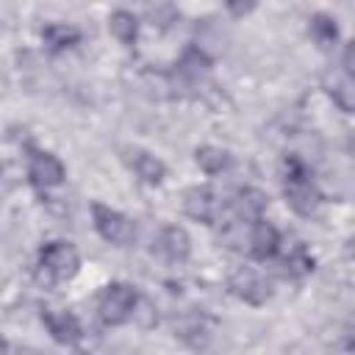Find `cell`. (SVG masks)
I'll return each mask as SVG.
<instances>
[{
	"label": "cell",
	"mask_w": 355,
	"mask_h": 355,
	"mask_svg": "<svg viewBox=\"0 0 355 355\" xmlns=\"http://www.w3.org/2000/svg\"><path fill=\"white\" fill-rule=\"evenodd\" d=\"M227 288H230L233 297H239L250 305H263L272 297V283L266 280V275H261L252 266L233 269V275L227 277Z\"/></svg>",
	"instance_id": "cell-5"
},
{
	"label": "cell",
	"mask_w": 355,
	"mask_h": 355,
	"mask_svg": "<svg viewBox=\"0 0 355 355\" xmlns=\"http://www.w3.org/2000/svg\"><path fill=\"white\" fill-rule=\"evenodd\" d=\"M311 36H313L322 47H330V44L336 42V36H338L336 22H333L330 17H324V14H316V17L311 19Z\"/></svg>",
	"instance_id": "cell-18"
},
{
	"label": "cell",
	"mask_w": 355,
	"mask_h": 355,
	"mask_svg": "<svg viewBox=\"0 0 355 355\" xmlns=\"http://www.w3.org/2000/svg\"><path fill=\"white\" fill-rule=\"evenodd\" d=\"M183 211H186V216H191L194 222L211 225V222L216 219L219 202H216V197H214L211 189H200V186H194V189H189V191L183 194Z\"/></svg>",
	"instance_id": "cell-9"
},
{
	"label": "cell",
	"mask_w": 355,
	"mask_h": 355,
	"mask_svg": "<svg viewBox=\"0 0 355 355\" xmlns=\"http://www.w3.org/2000/svg\"><path fill=\"white\" fill-rule=\"evenodd\" d=\"M225 6L230 8V14L244 17V14H250L255 8V0H225Z\"/></svg>",
	"instance_id": "cell-20"
},
{
	"label": "cell",
	"mask_w": 355,
	"mask_h": 355,
	"mask_svg": "<svg viewBox=\"0 0 355 355\" xmlns=\"http://www.w3.org/2000/svg\"><path fill=\"white\" fill-rule=\"evenodd\" d=\"M3 347H6V344H3V338H0V349H3Z\"/></svg>",
	"instance_id": "cell-21"
},
{
	"label": "cell",
	"mask_w": 355,
	"mask_h": 355,
	"mask_svg": "<svg viewBox=\"0 0 355 355\" xmlns=\"http://www.w3.org/2000/svg\"><path fill=\"white\" fill-rule=\"evenodd\" d=\"M92 219H94L97 233H100L108 244H116V247L133 244V239H136V225H133L125 214H119V211H114V208H108V205H103V202H94V205H92Z\"/></svg>",
	"instance_id": "cell-4"
},
{
	"label": "cell",
	"mask_w": 355,
	"mask_h": 355,
	"mask_svg": "<svg viewBox=\"0 0 355 355\" xmlns=\"http://www.w3.org/2000/svg\"><path fill=\"white\" fill-rule=\"evenodd\" d=\"M42 322L47 327V333L58 341V344H75L80 338V324L78 319L69 313V311H55V308H47L42 313Z\"/></svg>",
	"instance_id": "cell-10"
},
{
	"label": "cell",
	"mask_w": 355,
	"mask_h": 355,
	"mask_svg": "<svg viewBox=\"0 0 355 355\" xmlns=\"http://www.w3.org/2000/svg\"><path fill=\"white\" fill-rule=\"evenodd\" d=\"M42 39L50 50H67L80 39V31L72 25H64V22H50V25H44Z\"/></svg>",
	"instance_id": "cell-13"
},
{
	"label": "cell",
	"mask_w": 355,
	"mask_h": 355,
	"mask_svg": "<svg viewBox=\"0 0 355 355\" xmlns=\"http://www.w3.org/2000/svg\"><path fill=\"white\" fill-rule=\"evenodd\" d=\"M205 69H208V58L197 47H189L180 58V72H186L189 78H200Z\"/></svg>",
	"instance_id": "cell-19"
},
{
	"label": "cell",
	"mask_w": 355,
	"mask_h": 355,
	"mask_svg": "<svg viewBox=\"0 0 355 355\" xmlns=\"http://www.w3.org/2000/svg\"><path fill=\"white\" fill-rule=\"evenodd\" d=\"M108 28L122 44H133L136 36H139V19L130 11H114L111 19H108Z\"/></svg>",
	"instance_id": "cell-16"
},
{
	"label": "cell",
	"mask_w": 355,
	"mask_h": 355,
	"mask_svg": "<svg viewBox=\"0 0 355 355\" xmlns=\"http://www.w3.org/2000/svg\"><path fill=\"white\" fill-rule=\"evenodd\" d=\"M39 269L47 275L50 283H64V280H72L78 275L80 255L67 241H50L39 252Z\"/></svg>",
	"instance_id": "cell-2"
},
{
	"label": "cell",
	"mask_w": 355,
	"mask_h": 355,
	"mask_svg": "<svg viewBox=\"0 0 355 355\" xmlns=\"http://www.w3.org/2000/svg\"><path fill=\"white\" fill-rule=\"evenodd\" d=\"M28 178L36 189H55L64 183V164L53 153H33L28 164Z\"/></svg>",
	"instance_id": "cell-6"
},
{
	"label": "cell",
	"mask_w": 355,
	"mask_h": 355,
	"mask_svg": "<svg viewBox=\"0 0 355 355\" xmlns=\"http://www.w3.org/2000/svg\"><path fill=\"white\" fill-rule=\"evenodd\" d=\"M283 194H286V202H288L297 214H302V216L316 214V208H319V202H322V194H319V189L313 186V180H311V175H308V169H305V164H302L300 158H294V155L286 158Z\"/></svg>",
	"instance_id": "cell-1"
},
{
	"label": "cell",
	"mask_w": 355,
	"mask_h": 355,
	"mask_svg": "<svg viewBox=\"0 0 355 355\" xmlns=\"http://www.w3.org/2000/svg\"><path fill=\"white\" fill-rule=\"evenodd\" d=\"M194 161H197L200 169L208 172V175H219V172H225V169L230 166V155H227V150L214 147V144H202V147H197Z\"/></svg>",
	"instance_id": "cell-14"
},
{
	"label": "cell",
	"mask_w": 355,
	"mask_h": 355,
	"mask_svg": "<svg viewBox=\"0 0 355 355\" xmlns=\"http://www.w3.org/2000/svg\"><path fill=\"white\" fill-rule=\"evenodd\" d=\"M136 300L139 297H136L133 286H128V283H111V286H105L103 294H100V302H97L100 319L105 324H125L133 316Z\"/></svg>",
	"instance_id": "cell-3"
},
{
	"label": "cell",
	"mask_w": 355,
	"mask_h": 355,
	"mask_svg": "<svg viewBox=\"0 0 355 355\" xmlns=\"http://www.w3.org/2000/svg\"><path fill=\"white\" fill-rule=\"evenodd\" d=\"M330 94H333V100H336V105L341 111H352V105H355V80H352V72L341 69V75H336L333 83H330Z\"/></svg>",
	"instance_id": "cell-17"
},
{
	"label": "cell",
	"mask_w": 355,
	"mask_h": 355,
	"mask_svg": "<svg viewBox=\"0 0 355 355\" xmlns=\"http://www.w3.org/2000/svg\"><path fill=\"white\" fill-rule=\"evenodd\" d=\"M280 269H283V275H308L313 269V258L308 255V250L302 244H291L280 255Z\"/></svg>",
	"instance_id": "cell-15"
},
{
	"label": "cell",
	"mask_w": 355,
	"mask_h": 355,
	"mask_svg": "<svg viewBox=\"0 0 355 355\" xmlns=\"http://www.w3.org/2000/svg\"><path fill=\"white\" fill-rule=\"evenodd\" d=\"M128 164H130L133 172H136L141 180H147V183H161L164 175H166V166H164L155 155H150V153H144V150H128Z\"/></svg>",
	"instance_id": "cell-12"
},
{
	"label": "cell",
	"mask_w": 355,
	"mask_h": 355,
	"mask_svg": "<svg viewBox=\"0 0 355 355\" xmlns=\"http://www.w3.org/2000/svg\"><path fill=\"white\" fill-rule=\"evenodd\" d=\"M236 219L241 222H255L263 216V208H266V194L258 191V189H239L233 194V202H230Z\"/></svg>",
	"instance_id": "cell-11"
},
{
	"label": "cell",
	"mask_w": 355,
	"mask_h": 355,
	"mask_svg": "<svg viewBox=\"0 0 355 355\" xmlns=\"http://www.w3.org/2000/svg\"><path fill=\"white\" fill-rule=\"evenodd\" d=\"M153 244H155V252H158L161 258H166V261H186L189 252H191V239H189V233H186L183 227H178V225L164 227V230L155 236Z\"/></svg>",
	"instance_id": "cell-8"
},
{
	"label": "cell",
	"mask_w": 355,
	"mask_h": 355,
	"mask_svg": "<svg viewBox=\"0 0 355 355\" xmlns=\"http://www.w3.org/2000/svg\"><path fill=\"white\" fill-rule=\"evenodd\" d=\"M247 250L258 258V261H269L280 252V233L275 230V225L255 219L250 222V233H247Z\"/></svg>",
	"instance_id": "cell-7"
}]
</instances>
